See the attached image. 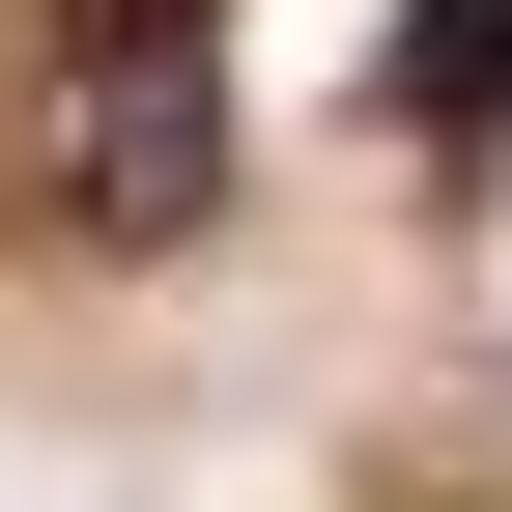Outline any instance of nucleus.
Returning <instances> with one entry per match:
<instances>
[{"label": "nucleus", "instance_id": "obj_1", "mask_svg": "<svg viewBox=\"0 0 512 512\" xmlns=\"http://www.w3.org/2000/svg\"><path fill=\"white\" fill-rule=\"evenodd\" d=\"M200 200H228V86H200V29H86V57H57V228L171 256Z\"/></svg>", "mask_w": 512, "mask_h": 512}, {"label": "nucleus", "instance_id": "obj_2", "mask_svg": "<svg viewBox=\"0 0 512 512\" xmlns=\"http://www.w3.org/2000/svg\"><path fill=\"white\" fill-rule=\"evenodd\" d=\"M370 114H399V143H512V0H399Z\"/></svg>", "mask_w": 512, "mask_h": 512}, {"label": "nucleus", "instance_id": "obj_3", "mask_svg": "<svg viewBox=\"0 0 512 512\" xmlns=\"http://www.w3.org/2000/svg\"><path fill=\"white\" fill-rule=\"evenodd\" d=\"M86 29H200V0H57V57H86Z\"/></svg>", "mask_w": 512, "mask_h": 512}]
</instances>
